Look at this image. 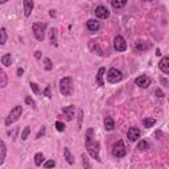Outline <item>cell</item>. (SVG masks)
<instances>
[{"label":"cell","mask_w":169,"mask_h":169,"mask_svg":"<svg viewBox=\"0 0 169 169\" xmlns=\"http://www.w3.org/2000/svg\"><path fill=\"white\" fill-rule=\"evenodd\" d=\"M81 157H82V164H83V168H84V169H93L91 165H90V161H89V159H87L86 155L82 153Z\"/></svg>","instance_id":"obj_26"},{"label":"cell","mask_w":169,"mask_h":169,"mask_svg":"<svg viewBox=\"0 0 169 169\" xmlns=\"http://www.w3.org/2000/svg\"><path fill=\"white\" fill-rule=\"evenodd\" d=\"M23 73H24V69H23V68H19V69H17V75H19V77H21Z\"/></svg>","instance_id":"obj_40"},{"label":"cell","mask_w":169,"mask_h":169,"mask_svg":"<svg viewBox=\"0 0 169 169\" xmlns=\"http://www.w3.org/2000/svg\"><path fill=\"white\" fill-rule=\"evenodd\" d=\"M105 74H106V69L105 68H100L98 70V74H96V83H98L99 86H105V81H103Z\"/></svg>","instance_id":"obj_16"},{"label":"cell","mask_w":169,"mask_h":169,"mask_svg":"<svg viewBox=\"0 0 169 169\" xmlns=\"http://www.w3.org/2000/svg\"><path fill=\"white\" fill-rule=\"evenodd\" d=\"M0 77H2V83H0V86L5 87V86H7V74H5L4 70L0 71Z\"/></svg>","instance_id":"obj_29"},{"label":"cell","mask_w":169,"mask_h":169,"mask_svg":"<svg viewBox=\"0 0 169 169\" xmlns=\"http://www.w3.org/2000/svg\"><path fill=\"white\" fill-rule=\"evenodd\" d=\"M44 155L42 153H36L34 155V164L37 165V166H40V165H42V162H44Z\"/></svg>","instance_id":"obj_24"},{"label":"cell","mask_w":169,"mask_h":169,"mask_svg":"<svg viewBox=\"0 0 169 169\" xmlns=\"http://www.w3.org/2000/svg\"><path fill=\"white\" fill-rule=\"evenodd\" d=\"M156 56H157V57L161 56V50L160 49H156Z\"/></svg>","instance_id":"obj_42"},{"label":"cell","mask_w":169,"mask_h":169,"mask_svg":"<svg viewBox=\"0 0 169 169\" xmlns=\"http://www.w3.org/2000/svg\"><path fill=\"white\" fill-rule=\"evenodd\" d=\"M115 128V122L111 116H106L105 118V130L106 131H112Z\"/></svg>","instance_id":"obj_15"},{"label":"cell","mask_w":169,"mask_h":169,"mask_svg":"<svg viewBox=\"0 0 169 169\" xmlns=\"http://www.w3.org/2000/svg\"><path fill=\"white\" fill-rule=\"evenodd\" d=\"M123 79V74L122 71L118 70L116 68H111L107 71V81L110 83H118Z\"/></svg>","instance_id":"obj_6"},{"label":"cell","mask_w":169,"mask_h":169,"mask_svg":"<svg viewBox=\"0 0 169 169\" xmlns=\"http://www.w3.org/2000/svg\"><path fill=\"white\" fill-rule=\"evenodd\" d=\"M139 136H140V130H139L137 127H131V128L127 131V137L130 139V141H136Z\"/></svg>","instance_id":"obj_11"},{"label":"cell","mask_w":169,"mask_h":169,"mask_svg":"<svg viewBox=\"0 0 169 169\" xmlns=\"http://www.w3.org/2000/svg\"><path fill=\"white\" fill-rule=\"evenodd\" d=\"M54 166H56V161L54 160H48L44 162V168H46V169H52Z\"/></svg>","instance_id":"obj_34"},{"label":"cell","mask_w":169,"mask_h":169,"mask_svg":"<svg viewBox=\"0 0 169 169\" xmlns=\"http://www.w3.org/2000/svg\"><path fill=\"white\" fill-rule=\"evenodd\" d=\"M49 37H50V44L54 46H58V40H57V29L52 28L49 32Z\"/></svg>","instance_id":"obj_19"},{"label":"cell","mask_w":169,"mask_h":169,"mask_svg":"<svg viewBox=\"0 0 169 169\" xmlns=\"http://www.w3.org/2000/svg\"><path fill=\"white\" fill-rule=\"evenodd\" d=\"M95 16L98 17V19H108V17H110V11H108L107 7H105V5H98V7L95 8Z\"/></svg>","instance_id":"obj_8"},{"label":"cell","mask_w":169,"mask_h":169,"mask_svg":"<svg viewBox=\"0 0 169 169\" xmlns=\"http://www.w3.org/2000/svg\"><path fill=\"white\" fill-rule=\"evenodd\" d=\"M21 114H23V107L21 106H15L11 110L7 119H5V125H11L12 123H15L16 120H19L20 116H21Z\"/></svg>","instance_id":"obj_3"},{"label":"cell","mask_w":169,"mask_h":169,"mask_svg":"<svg viewBox=\"0 0 169 169\" xmlns=\"http://www.w3.org/2000/svg\"><path fill=\"white\" fill-rule=\"evenodd\" d=\"M44 68H45V70H52L53 69V62H52V59L50 58H44Z\"/></svg>","instance_id":"obj_27"},{"label":"cell","mask_w":169,"mask_h":169,"mask_svg":"<svg viewBox=\"0 0 169 169\" xmlns=\"http://www.w3.org/2000/svg\"><path fill=\"white\" fill-rule=\"evenodd\" d=\"M64 155H65V159H66V161H68V164L73 165V164H74V156L71 155L70 149H69L68 147H65V148H64Z\"/></svg>","instance_id":"obj_18"},{"label":"cell","mask_w":169,"mask_h":169,"mask_svg":"<svg viewBox=\"0 0 169 169\" xmlns=\"http://www.w3.org/2000/svg\"><path fill=\"white\" fill-rule=\"evenodd\" d=\"M45 135V127L44 125H42L41 127V128H40V131H38V134L37 135H36V139H40L41 136H44Z\"/></svg>","instance_id":"obj_37"},{"label":"cell","mask_w":169,"mask_h":169,"mask_svg":"<svg viewBox=\"0 0 169 169\" xmlns=\"http://www.w3.org/2000/svg\"><path fill=\"white\" fill-rule=\"evenodd\" d=\"M25 103H27L28 106H31L33 110H36V108H37V106H36V102L32 99V96H27V98H25Z\"/></svg>","instance_id":"obj_31"},{"label":"cell","mask_w":169,"mask_h":169,"mask_svg":"<svg viewBox=\"0 0 169 169\" xmlns=\"http://www.w3.org/2000/svg\"><path fill=\"white\" fill-rule=\"evenodd\" d=\"M62 114H64V116H65V119L66 120H73V118H74V114H75V106L74 105H70V106H66V107H64L62 108Z\"/></svg>","instance_id":"obj_9"},{"label":"cell","mask_w":169,"mask_h":169,"mask_svg":"<svg viewBox=\"0 0 169 169\" xmlns=\"http://www.w3.org/2000/svg\"><path fill=\"white\" fill-rule=\"evenodd\" d=\"M114 49L116 52H124L127 49V42L123 38V36H116L114 38Z\"/></svg>","instance_id":"obj_7"},{"label":"cell","mask_w":169,"mask_h":169,"mask_svg":"<svg viewBox=\"0 0 169 169\" xmlns=\"http://www.w3.org/2000/svg\"><path fill=\"white\" fill-rule=\"evenodd\" d=\"M155 94H156V95H157V96H159V98H162V96H164V93H162V91H161V90H159V89H157V90H156V91H155Z\"/></svg>","instance_id":"obj_38"},{"label":"cell","mask_w":169,"mask_h":169,"mask_svg":"<svg viewBox=\"0 0 169 169\" xmlns=\"http://www.w3.org/2000/svg\"><path fill=\"white\" fill-rule=\"evenodd\" d=\"M159 68L162 73L169 74V57H162L159 62Z\"/></svg>","instance_id":"obj_14"},{"label":"cell","mask_w":169,"mask_h":169,"mask_svg":"<svg viewBox=\"0 0 169 169\" xmlns=\"http://www.w3.org/2000/svg\"><path fill=\"white\" fill-rule=\"evenodd\" d=\"M111 5H112V8L119 9V8H123L124 5H127V2L125 0H122V2H119V0H111Z\"/></svg>","instance_id":"obj_21"},{"label":"cell","mask_w":169,"mask_h":169,"mask_svg":"<svg viewBox=\"0 0 169 169\" xmlns=\"http://www.w3.org/2000/svg\"><path fill=\"white\" fill-rule=\"evenodd\" d=\"M149 46H151V44H148V42L139 41V42H136V44H135V50H137V52H144V50L149 49Z\"/></svg>","instance_id":"obj_17"},{"label":"cell","mask_w":169,"mask_h":169,"mask_svg":"<svg viewBox=\"0 0 169 169\" xmlns=\"http://www.w3.org/2000/svg\"><path fill=\"white\" fill-rule=\"evenodd\" d=\"M84 146H86V149H87V152L90 153V156H91L93 159H95L98 162H100V156H99L100 146H99V143L95 140L93 128H89L86 131V136H84Z\"/></svg>","instance_id":"obj_1"},{"label":"cell","mask_w":169,"mask_h":169,"mask_svg":"<svg viewBox=\"0 0 169 169\" xmlns=\"http://www.w3.org/2000/svg\"><path fill=\"white\" fill-rule=\"evenodd\" d=\"M135 83L137 84L139 87H141V89H148L149 87V84H151V79L147 77V75H139L136 79H135Z\"/></svg>","instance_id":"obj_10"},{"label":"cell","mask_w":169,"mask_h":169,"mask_svg":"<svg viewBox=\"0 0 169 169\" xmlns=\"http://www.w3.org/2000/svg\"><path fill=\"white\" fill-rule=\"evenodd\" d=\"M23 4H24V15H25V17H29L33 11L34 2L33 0H24Z\"/></svg>","instance_id":"obj_12"},{"label":"cell","mask_w":169,"mask_h":169,"mask_svg":"<svg viewBox=\"0 0 169 169\" xmlns=\"http://www.w3.org/2000/svg\"><path fill=\"white\" fill-rule=\"evenodd\" d=\"M137 148L140 149V151L148 149V148H149V144H148V141H146V140H140V141L137 143Z\"/></svg>","instance_id":"obj_28"},{"label":"cell","mask_w":169,"mask_h":169,"mask_svg":"<svg viewBox=\"0 0 169 169\" xmlns=\"http://www.w3.org/2000/svg\"><path fill=\"white\" fill-rule=\"evenodd\" d=\"M29 84H31L32 91H33L36 95H40V87H38V84H37V83H34V82H31Z\"/></svg>","instance_id":"obj_33"},{"label":"cell","mask_w":169,"mask_h":169,"mask_svg":"<svg viewBox=\"0 0 169 169\" xmlns=\"http://www.w3.org/2000/svg\"><path fill=\"white\" fill-rule=\"evenodd\" d=\"M112 155L115 156V157H118V159H122L127 155V149H125V146H124L123 140H118L112 146Z\"/></svg>","instance_id":"obj_5"},{"label":"cell","mask_w":169,"mask_h":169,"mask_svg":"<svg viewBox=\"0 0 169 169\" xmlns=\"http://www.w3.org/2000/svg\"><path fill=\"white\" fill-rule=\"evenodd\" d=\"M56 130L58 132H64L65 131V124L62 122H56Z\"/></svg>","instance_id":"obj_35"},{"label":"cell","mask_w":169,"mask_h":169,"mask_svg":"<svg viewBox=\"0 0 169 169\" xmlns=\"http://www.w3.org/2000/svg\"><path fill=\"white\" fill-rule=\"evenodd\" d=\"M29 134H31V128H29V127H25V128L23 130V132H21V140H27Z\"/></svg>","instance_id":"obj_30"},{"label":"cell","mask_w":169,"mask_h":169,"mask_svg":"<svg viewBox=\"0 0 169 169\" xmlns=\"http://www.w3.org/2000/svg\"><path fill=\"white\" fill-rule=\"evenodd\" d=\"M44 95L46 98H52V91H50V86H46L44 90Z\"/></svg>","instance_id":"obj_36"},{"label":"cell","mask_w":169,"mask_h":169,"mask_svg":"<svg viewBox=\"0 0 169 169\" xmlns=\"http://www.w3.org/2000/svg\"><path fill=\"white\" fill-rule=\"evenodd\" d=\"M86 27H87V29H89L90 32H98L99 28H100V24H99L98 20L90 19V20H87V23H86Z\"/></svg>","instance_id":"obj_13"},{"label":"cell","mask_w":169,"mask_h":169,"mask_svg":"<svg viewBox=\"0 0 169 169\" xmlns=\"http://www.w3.org/2000/svg\"><path fill=\"white\" fill-rule=\"evenodd\" d=\"M34 57L37 58V59H40L41 58V52L40 50H37V52H34Z\"/></svg>","instance_id":"obj_39"},{"label":"cell","mask_w":169,"mask_h":169,"mask_svg":"<svg viewBox=\"0 0 169 169\" xmlns=\"http://www.w3.org/2000/svg\"><path fill=\"white\" fill-rule=\"evenodd\" d=\"M5 155H7V147H5V143L2 141L0 143V164H4Z\"/></svg>","instance_id":"obj_20"},{"label":"cell","mask_w":169,"mask_h":169,"mask_svg":"<svg viewBox=\"0 0 169 169\" xmlns=\"http://www.w3.org/2000/svg\"><path fill=\"white\" fill-rule=\"evenodd\" d=\"M5 42H7V31L3 27L0 29V45H5Z\"/></svg>","instance_id":"obj_23"},{"label":"cell","mask_w":169,"mask_h":169,"mask_svg":"<svg viewBox=\"0 0 169 169\" xmlns=\"http://www.w3.org/2000/svg\"><path fill=\"white\" fill-rule=\"evenodd\" d=\"M73 78L71 77H64L61 81H59V91H61L62 95L65 96H70L73 94Z\"/></svg>","instance_id":"obj_2"},{"label":"cell","mask_w":169,"mask_h":169,"mask_svg":"<svg viewBox=\"0 0 169 169\" xmlns=\"http://www.w3.org/2000/svg\"><path fill=\"white\" fill-rule=\"evenodd\" d=\"M49 15H50L52 17H54V16H56V12H54V9H52V11L49 12Z\"/></svg>","instance_id":"obj_41"},{"label":"cell","mask_w":169,"mask_h":169,"mask_svg":"<svg viewBox=\"0 0 169 169\" xmlns=\"http://www.w3.org/2000/svg\"><path fill=\"white\" fill-rule=\"evenodd\" d=\"M82 120H83V110H78V130L82 128Z\"/></svg>","instance_id":"obj_32"},{"label":"cell","mask_w":169,"mask_h":169,"mask_svg":"<svg viewBox=\"0 0 169 169\" xmlns=\"http://www.w3.org/2000/svg\"><path fill=\"white\" fill-rule=\"evenodd\" d=\"M12 62V57H11V54H4V56L2 57V64L4 66H9Z\"/></svg>","instance_id":"obj_25"},{"label":"cell","mask_w":169,"mask_h":169,"mask_svg":"<svg viewBox=\"0 0 169 169\" xmlns=\"http://www.w3.org/2000/svg\"><path fill=\"white\" fill-rule=\"evenodd\" d=\"M156 124V120L152 119V118H146L143 119V125L146 127V128H151V127H153Z\"/></svg>","instance_id":"obj_22"},{"label":"cell","mask_w":169,"mask_h":169,"mask_svg":"<svg viewBox=\"0 0 169 169\" xmlns=\"http://www.w3.org/2000/svg\"><path fill=\"white\" fill-rule=\"evenodd\" d=\"M33 34L38 41H44L45 38V31H46V24L45 23H34L33 24Z\"/></svg>","instance_id":"obj_4"}]
</instances>
